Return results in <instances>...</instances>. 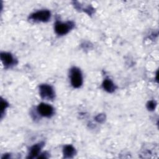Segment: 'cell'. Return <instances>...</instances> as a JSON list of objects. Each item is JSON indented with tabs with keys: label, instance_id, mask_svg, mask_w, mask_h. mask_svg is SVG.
<instances>
[{
	"label": "cell",
	"instance_id": "obj_1",
	"mask_svg": "<svg viewBox=\"0 0 159 159\" xmlns=\"http://www.w3.org/2000/svg\"><path fill=\"white\" fill-rule=\"evenodd\" d=\"M70 78L71 83L74 88H79L81 86L83 83V78L81 73L78 68L73 67L71 69Z\"/></svg>",
	"mask_w": 159,
	"mask_h": 159
},
{
	"label": "cell",
	"instance_id": "obj_2",
	"mask_svg": "<svg viewBox=\"0 0 159 159\" xmlns=\"http://www.w3.org/2000/svg\"><path fill=\"white\" fill-rule=\"evenodd\" d=\"M39 92L41 97L43 99H52L55 97L53 88L48 84H42L39 87Z\"/></svg>",
	"mask_w": 159,
	"mask_h": 159
},
{
	"label": "cell",
	"instance_id": "obj_3",
	"mask_svg": "<svg viewBox=\"0 0 159 159\" xmlns=\"http://www.w3.org/2000/svg\"><path fill=\"white\" fill-rule=\"evenodd\" d=\"M50 17V12L48 10H43L37 11L32 14L30 19L35 21H40V22H47Z\"/></svg>",
	"mask_w": 159,
	"mask_h": 159
},
{
	"label": "cell",
	"instance_id": "obj_4",
	"mask_svg": "<svg viewBox=\"0 0 159 159\" xmlns=\"http://www.w3.org/2000/svg\"><path fill=\"white\" fill-rule=\"evenodd\" d=\"M73 24L71 22L66 23H62L61 22H57L55 25V30L57 34L64 35L68 32V31L73 27Z\"/></svg>",
	"mask_w": 159,
	"mask_h": 159
},
{
	"label": "cell",
	"instance_id": "obj_5",
	"mask_svg": "<svg viewBox=\"0 0 159 159\" xmlns=\"http://www.w3.org/2000/svg\"><path fill=\"white\" fill-rule=\"evenodd\" d=\"M37 110L41 116L47 117H50L53 113V107L45 103L40 104L37 107Z\"/></svg>",
	"mask_w": 159,
	"mask_h": 159
},
{
	"label": "cell",
	"instance_id": "obj_6",
	"mask_svg": "<svg viewBox=\"0 0 159 159\" xmlns=\"http://www.w3.org/2000/svg\"><path fill=\"white\" fill-rule=\"evenodd\" d=\"M1 59L6 66H10L14 63V58L9 53L2 52L1 53Z\"/></svg>",
	"mask_w": 159,
	"mask_h": 159
},
{
	"label": "cell",
	"instance_id": "obj_7",
	"mask_svg": "<svg viewBox=\"0 0 159 159\" xmlns=\"http://www.w3.org/2000/svg\"><path fill=\"white\" fill-rule=\"evenodd\" d=\"M42 147V144L41 143L36 144V145H34L33 147H32L30 148L29 156L28 158H34L36 156H37V155L39 153Z\"/></svg>",
	"mask_w": 159,
	"mask_h": 159
},
{
	"label": "cell",
	"instance_id": "obj_8",
	"mask_svg": "<svg viewBox=\"0 0 159 159\" xmlns=\"http://www.w3.org/2000/svg\"><path fill=\"white\" fill-rule=\"evenodd\" d=\"M103 88L109 93H112L115 90V85L112 83V81L109 79H106L104 81L103 84Z\"/></svg>",
	"mask_w": 159,
	"mask_h": 159
},
{
	"label": "cell",
	"instance_id": "obj_9",
	"mask_svg": "<svg viewBox=\"0 0 159 159\" xmlns=\"http://www.w3.org/2000/svg\"><path fill=\"white\" fill-rule=\"evenodd\" d=\"M75 153V150L71 145H66L63 148V154L65 158H71Z\"/></svg>",
	"mask_w": 159,
	"mask_h": 159
},
{
	"label": "cell",
	"instance_id": "obj_10",
	"mask_svg": "<svg viewBox=\"0 0 159 159\" xmlns=\"http://www.w3.org/2000/svg\"><path fill=\"white\" fill-rule=\"evenodd\" d=\"M155 106H156V103L153 101H150L147 104V108L150 111L153 110L155 109Z\"/></svg>",
	"mask_w": 159,
	"mask_h": 159
},
{
	"label": "cell",
	"instance_id": "obj_11",
	"mask_svg": "<svg viewBox=\"0 0 159 159\" xmlns=\"http://www.w3.org/2000/svg\"><path fill=\"white\" fill-rule=\"evenodd\" d=\"M97 117H98V119H97V120L99 121V122L101 121V120H104V116H102V115H99V116H98Z\"/></svg>",
	"mask_w": 159,
	"mask_h": 159
}]
</instances>
